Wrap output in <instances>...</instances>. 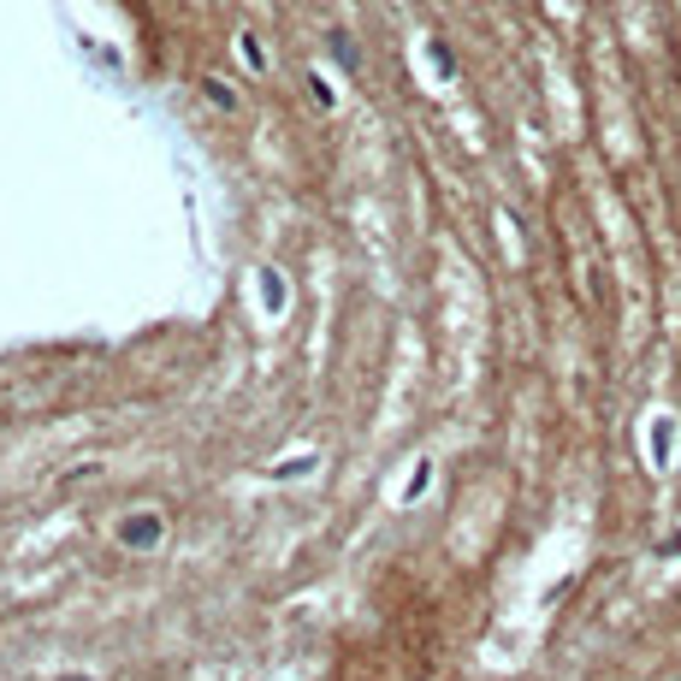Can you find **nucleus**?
Returning a JSON list of instances; mask_svg holds the SVG:
<instances>
[{"label":"nucleus","instance_id":"obj_1","mask_svg":"<svg viewBox=\"0 0 681 681\" xmlns=\"http://www.w3.org/2000/svg\"><path fill=\"white\" fill-rule=\"evenodd\" d=\"M118 539H125L131 551H148V545L161 539V516H136V522H125V527H118Z\"/></svg>","mask_w":681,"mask_h":681},{"label":"nucleus","instance_id":"obj_2","mask_svg":"<svg viewBox=\"0 0 681 681\" xmlns=\"http://www.w3.org/2000/svg\"><path fill=\"white\" fill-rule=\"evenodd\" d=\"M670 445H675V427H670V415L658 421V433H652V451H658V463H670Z\"/></svg>","mask_w":681,"mask_h":681},{"label":"nucleus","instance_id":"obj_3","mask_svg":"<svg viewBox=\"0 0 681 681\" xmlns=\"http://www.w3.org/2000/svg\"><path fill=\"white\" fill-rule=\"evenodd\" d=\"M60 681H95V675H60Z\"/></svg>","mask_w":681,"mask_h":681}]
</instances>
